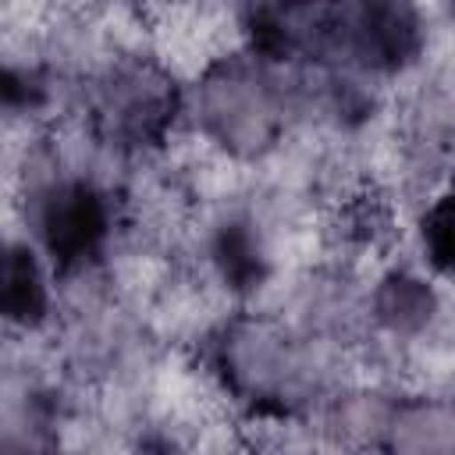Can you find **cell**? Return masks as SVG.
<instances>
[{
	"label": "cell",
	"instance_id": "6",
	"mask_svg": "<svg viewBox=\"0 0 455 455\" xmlns=\"http://www.w3.org/2000/svg\"><path fill=\"white\" fill-rule=\"evenodd\" d=\"M387 448L405 451H448L455 448V402L419 395L391 405L387 427H384Z\"/></svg>",
	"mask_w": 455,
	"mask_h": 455
},
{
	"label": "cell",
	"instance_id": "3",
	"mask_svg": "<svg viewBox=\"0 0 455 455\" xmlns=\"http://www.w3.org/2000/svg\"><path fill=\"white\" fill-rule=\"evenodd\" d=\"M427 50L419 0H341L338 57L366 75H402Z\"/></svg>",
	"mask_w": 455,
	"mask_h": 455
},
{
	"label": "cell",
	"instance_id": "7",
	"mask_svg": "<svg viewBox=\"0 0 455 455\" xmlns=\"http://www.w3.org/2000/svg\"><path fill=\"white\" fill-rule=\"evenodd\" d=\"M419 238H423V259L455 288V185L427 203L419 217Z\"/></svg>",
	"mask_w": 455,
	"mask_h": 455
},
{
	"label": "cell",
	"instance_id": "4",
	"mask_svg": "<svg viewBox=\"0 0 455 455\" xmlns=\"http://www.w3.org/2000/svg\"><path fill=\"white\" fill-rule=\"evenodd\" d=\"M366 313L380 334L412 345L444 327V295L427 274L387 267L366 295Z\"/></svg>",
	"mask_w": 455,
	"mask_h": 455
},
{
	"label": "cell",
	"instance_id": "1",
	"mask_svg": "<svg viewBox=\"0 0 455 455\" xmlns=\"http://www.w3.org/2000/svg\"><path fill=\"white\" fill-rule=\"evenodd\" d=\"M270 60L224 53L196 75L192 117L210 149L235 164L263 160L284 135V89L267 71Z\"/></svg>",
	"mask_w": 455,
	"mask_h": 455
},
{
	"label": "cell",
	"instance_id": "5",
	"mask_svg": "<svg viewBox=\"0 0 455 455\" xmlns=\"http://www.w3.org/2000/svg\"><path fill=\"white\" fill-rule=\"evenodd\" d=\"M53 267L46 263V256L32 245V238L25 242H11L7 245V259H4V316L11 331H21L25 338L43 331L53 316Z\"/></svg>",
	"mask_w": 455,
	"mask_h": 455
},
{
	"label": "cell",
	"instance_id": "2",
	"mask_svg": "<svg viewBox=\"0 0 455 455\" xmlns=\"http://www.w3.org/2000/svg\"><path fill=\"white\" fill-rule=\"evenodd\" d=\"M32 245L53 274H92L114 238V199L85 174H46L25 188Z\"/></svg>",
	"mask_w": 455,
	"mask_h": 455
},
{
	"label": "cell",
	"instance_id": "8",
	"mask_svg": "<svg viewBox=\"0 0 455 455\" xmlns=\"http://www.w3.org/2000/svg\"><path fill=\"white\" fill-rule=\"evenodd\" d=\"M448 4H451V14H455V0H448Z\"/></svg>",
	"mask_w": 455,
	"mask_h": 455
}]
</instances>
